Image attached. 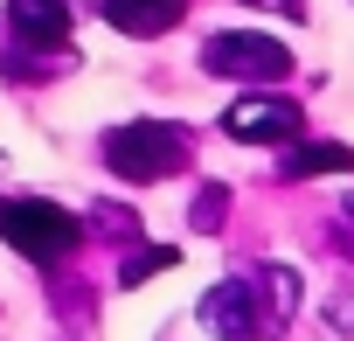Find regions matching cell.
Wrapping results in <instances>:
<instances>
[{
  "label": "cell",
  "instance_id": "cell-1",
  "mask_svg": "<svg viewBox=\"0 0 354 341\" xmlns=\"http://www.w3.org/2000/svg\"><path fill=\"white\" fill-rule=\"evenodd\" d=\"M104 153H111V167L125 182H160V175H174V167L188 160V132L160 125V119H139V125H118Z\"/></svg>",
  "mask_w": 354,
  "mask_h": 341
},
{
  "label": "cell",
  "instance_id": "cell-2",
  "mask_svg": "<svg viewBox=\"0 0 354 341\" xmlns=\"http://www.w3.org/2000/svg\"><path fill=\"white\" fill-rule=\"evenodd\" d=\"M0 237H8L21 258H35V265H56V258H70L77 251V216H63L56 202H0Z\"/></svg>",
  "mask_w": 354,
  "mask_h": 341
},
{
  "label": "cell",
  "instance_id": "cell-3",
  "mask_svg": "<svg viewBox=\"0 0 354 341\" xmlns=\"http://www.w3.org/2000/svg\"><path fill=\"white\" fill-rule=\"evenodd\" d=\"M202 63H209L216 77H243V84H278V77H292V49H285L278 35H243V28L209 35Z\"/></svg>",
  "mask_w": 354,
  "mask_h": 341
},
{
  "label": "cell",
  "instance_id": "cell-4",
  "mask_svg": "<svg viewBox=\"0 0 354 341\" xmlns=\"http://www.w3.org/2000/svg\"><path fill=\"white\" fill-rule=\"evenodd\" d=\"M223 132L230 139H292L299 132V105L292 98H236L223 112Z\"/></svg>",
  "mask_w": 354,
  "mask_h": 341
},
{
  "label": "cell",
  "instance_id": "cell-5",
  "mask_svg": "<svg viewBox=\"0 0 354 341\" xmlns=\"http://www.w3.org/2000/svg\"><path fill=\"white\" fill-rule=\"evenodd\" d=\"M8 21H15V42L63 49L70 42V0H8Z\"/></svg>",
  "mask_w": 354,
  "mask_h": 341
},
{
  "label": "cell",
  "instance_id": "cell-6",
  "mask_svg": "<svg viewBox=\"0 0 354 341\" xmlns=\"http://www.w3.org/2000/svg\"><path fill=\"white\" fill-rule=\"evenodd\" d=\"M202 313H209V327H216L223 341H250V334H257V306H250V286H243V279H236V286H216Z\"/></svg>",
  "mask_w": 354,
  "mask_h": 341
},
{
  "label": "cell",
  "instance_id": "cell-7",
  "mask_svg": "<svg viewBox=\"0 0 354 341\" xmlns=\"http://www.w3.org/2000/svg\"><path fill=\"white\" fill-rule=\"evenodd\" d=\"M104 21L118 35H160L181 21V0H104Z\"/></svg>",
  "mask_w": 354,
  "mask_h": 341
},
{
  "label": "cell",
  "instance_id": "cell-8",
  "mask_svg": "<svg viewBox=\"0 0 354 341\" xmlns=\"http://www.w3.org/2000/svg\"><path fill=\"white\" fill-rule=\"evenodd\" d=\"M333 167H354L340 139H306L299 153H285V175H333Z\"/></svg>",
  "mask_w": 354,
  "mask_h": 341
},
{
  "label": "cell",
  "instance_id": "cell-9",
  "mask_svg": "<svg viewBox=\"0 0 354 341\" xmlns=\"http://www.w3.org/2000/svg\"><path fill=\"white\" fill-rule=\"evenodd\" d=\"M167 265H174V251H167V244H153V251H139V265H125V272H118V286H139V279H153V272H167Z\"/></svg>",
  "mask_w": 354,
  "mask_h": 341
},
{
  "label": "cell",
  "instance_id": "cell-10",
  "mask_svg": "<svg viewBox=\"0 0 354 341\" xmlns=\"http://www.w3.org/2000/svg\"><path fill=\"white\" fill-rule=\"evenodd\" d=\"M250 8H278V15H292V21H299V15H306V0H250Z\"/></svg>",
  "mask_w": 354,
  "mask_h": 341
}]
</instances>
